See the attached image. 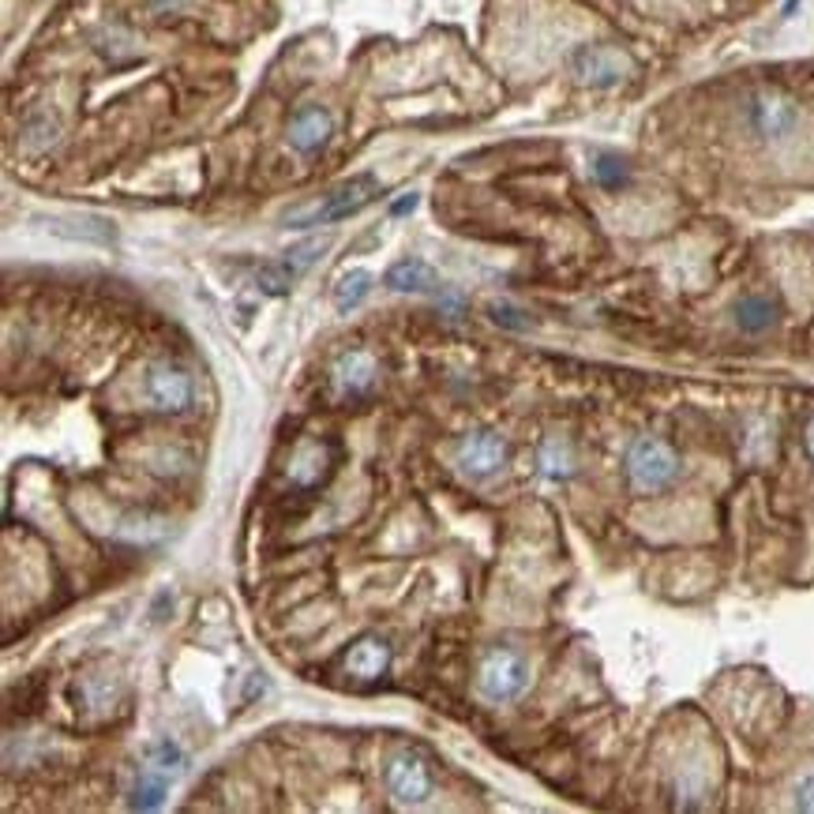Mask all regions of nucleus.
<instances>
[{
    "instance_id": "nucleus-23",
    "label": "nucleus",
    "mask_w": 814,
    "mask_h": 814,
    "mask_svg": "<svg viewBox=\"0 0 814 814\" xmlns=\"http://www.w3.org/2000/svg\"><path fill=\"white\" fill-rule=\"evenodd\" d=\"M417 204H420V196H417V191H409V196L395 199V204H391V218H406L409 210H414Z\"/></svg>"
},
{
    "instance_id": "nucleus-21",
    "label": "nucleus",
    "mask_w": 814,
    "mask_h": 814,
    "mask_svg": "<svg viewBox=\"0 0 814 814\" xmlns=\"http://www.w3.org/2000/svg\"><path fill=\"white\" fill-rule=\"evenodd\" d=\"M518 316H522V312H518V308H510V305H496V308H492V319H496V323H503V327H510V331H526V319H518Z\"/></svg>"
},
{
    "instance_id": "nucleus-4",
    "label": "nucleus",
    "mask_w": 814,
    "mask_h": 814,
    "mask_svg": "<svg viewBox=\"0 0 814 814\" xmlns=\"http://www.w3.org/2000/svg\"><path fill=\"white\" fill-rule=\"evenodd\" d=\"M387 789L402 807H417L432 795V773H428L425 758L414 751H398L387 766Z\"/></svg>"
},
{
    "instance_id": "nucleus-14",
    "label": "nucleus",
    "mask_w": 814,
    "mask_h": 814,
    "mask_svg": "<svg viewBox=\"0 0 814 814\" xmlns=\"http://www.w3.org/2000/svg\"><path fill=\"white\" fill-rule=\"evenodd\" d=\"M372 293V274L369 271H345L342 278L334 282V308L338 312H353L364 297Z\"/></svg>"
},
{
    "instance_id": "nucleus-24",
    "label": "nucleus",
    "mask_w": 814,
    "mask_h": 814,
    "mask_svg": "<svg viewBox=\"0 0 814 814\" xmlns=\"http://www.w3.org/2000/svg\"><path fill=\"white\" fill-rule=\"evenodd\" d=\"M803 447H807V454H811V462H814V417H811L807 432H803Z\"/></svg>"
},
{
    "instance_id": "nucleus-18",
    "label": "nucleus",
    "mask_w": 814,
    "mask_h": 814,
    "mask_svg": "<svg viewBox=\"0 0 814 814\" xmlns=\"http://www.w3.org/2000/svg\"><path fill=\"white\" fill-rule=\"evenodd\" d=\"M541 470L548 473V477H571L574 473V454H571V447L566 443H560V439H544V447H541Z\"/></svg>"
},
{
    "instance_id": "nucleus-22",
    "label": "nucleus",
    "mask_w": 814,
    "mask_h": 814,
    "mask_svg": "<svg viewBox=\"0 0 814 814\" xmlns=\"http://www.w3.org/2000/svg\"><path fill=\"white\" fill-rule=\"evenodd\" d=\"M795 807H800V811H814V773L800 784V789H795Z\"/></svg>"
},
{
    "instance_id": "nucleus-11",
    "label": "nucleus",
    "mask_w": 814,
    "mask_h": 814,
    "mask_svg": "<svg viewBox=\"0 0 814 814\" xmlns=\"http://www.w3.org/2000/svg\"><path fill=\"white\" fill-rule=\"evenodd\" d=\"M383 282H387V289H395V293H439V289H443L439 274L428 267L425 260L395 263V267L383 274Z\"/></svg>"
},
{
    "instance_id": "nucleus-12",
    "label": "nucleus",
    "mask_w": 814,
    "mask_h": 814,
    "mask_svg": "<svg viewBox=\"0 0 814 814\" xmlns=\"http://www.w3.org/2000/svg\"><path fill=\"white\" fill-rule=\"evenodd\" d=\"M391 664V649L380 638H361L350 653H345V669H350L356 680H376V675L387 672Z\"/></svg>"
},
{
    "instance_id": "nucleus-16",
    "label": "nucleus",
    "mask_w": 814,
    "mask_h": 814,
    "mask_svg": "<svg viewBox=\"0 0 814 814\" xmlns=\"http://www.w3.org/2000/svg\"><path fill=\"white\" fill-rule=\"evenodd\" d=\"M777 319V308L770 305L766 297H744L736 305V323L744 327L747 334H758V331H766Z\"/></svg>"
},
{
    "instance_id": "nucleus-6",
    "label": "nucleus",
    "mask_w": 814,
    "mask_h": 814,
    "mask_svg": "<svg viewBox=\"0 0 814 814\" xmlns=\"http://www.w3.org/2000/svg\"><path fill=\"white\" fill-rule=\"evenodd\" d=\"M146 398H151L162 414H185L191 406L188 372L173 369V364H151V372H146Z\"/></svg>"
},
{
    "instance_id": "nucleus-19",
    "label": "nucleus",
    "mask_w": 814,
    "mask_h": 814,
    "mask_svg": "<svg viewBox=\"0 0 814 814\" xmlns=\"http://www.w3.org/2000/svg\"><path fill=\"white\" fill-rule=\"evenodd\" d=\"M146 758H151V766H154V770H162V773H180L188 766L185 751H180L173 739H158V744H151V747H146Z\"/></svg>"
},
{
    "instance_id": "nucleus-1",
    "label": "nucleus",
    "mask_w": 814,
    "mask_h": 814,
    "mask_svg": "<svg viewBox=\"0 0 814 814\" xmlns=\"http://www.w3.org/2000/svg\"><path fill=\"white\" fill-rule=\"evenodd\" d=\"M380 196V180L372 177V173H361V177L345 180V185H338L331 196L323 199V204L300 210V215L289 218L293 230H308V226H327V222H342V218L356 215L361 207H369L372 199Z\"/></svg>"
},
{
    "instance_id": "nucleus-10",
    "label": "nucleus",
    "mask_w": 814,
    "mask_h": 814,
    "mask_svg": "<svg viewBox=\"0 0 814 814\" xmlns=\"http://www.w3.org/2000/svg\"><path fill=\"white\" fill-rule=\"evenodd\" d=\"M376 383V361L372 353L353 350L334 364V387L338 395H364V391Z\"/></svg>"
},
{
    "instance_id": "nucleus-17",
    "label": "nucleus",
    "mask_w": 814,
    "mask_h": 814,
    "mask_svg": "<svg viewBox=\"0 0 814 814\" xmlns=\"http://www.w3.org/2000/svg\"><path fill=\"white\" fill-rule=\"evenodd\" d=\"M297 267H293L289 260H282V263H267V267H260L255 271V282H260V289L263 293H271V297H282V293H289V286H293V278H297Z\"/></svg>"
},
{
    "instance_id": "nucleus-8",
    "label": "nucleus",
    "mask_w": 814,
    "mask_h": 814,
    "mask_svg": "<svg viewBox=\"0 0 814 814\" xmlns=\"http://www.w3.org/2000/svg\"><path fill=\"white\" fill-rule=\"evenodd\" d=\"M331 132H334L331 113H327V109H319V106H305L289 124V146H293V151H300V154H312L327 140H331Z\"/></svg>"
},
{
    "instance_id": "nucleus-7",
    "label": "nucleus",
    "mask_w": 814,
    "mask_h": 814,
    "mask_svg": "<svg viewBox=\"0 0 814 814\" xmlns=\"http://www.w3.org/2000/svg\"><path fill=\"white\" fill-rule=\"evenodd\" d=\"M627 72V61L619 57L616 50H605V45H590L574 57V76L590 87H612L619 84Z\"/></svg>"
},
{
    "instance_id": "nucleus-20",
    "label": "nucleus",
    "mask_w": 814,
    "mask_h": 814,
    "mask_svg": "<svg viewBox=\"0 0 814 814\" xmlns=\"http://www.w3.org/2000/svg\"><path fill=\"white\" fill-rule=\"evenodd\" d=\"M593 177H597L601 188H624L627 185V162L619 158V154H597V162H593Z\"/></svg>"
},
{
    "instance_id": "nucleus-9",
    "label": "nucleus",
    "mask_w": 814,
    "mask_h": 814,
    "mask_svg": "<svg viewBox=\"0 0 814 814\" xmlns=\"http://www.w3.org/2000/svg\"><path fill=\"white\" fill-rule=\"evenodd\" d=\"M503 459H507V443L496 432H477L462 443V470L473 477H488L492 470H499Z\"/></svg>"
},
{
    "instance_id": "nucleus-15",
    "label": "nucleus",
    "mask_w": 814,
    "mask_h": 814,
    "mask_svg": "<svg viewBox=\"0 0 814 814\" xmlns=\"http://www.w3.org/2000/svg\"><path fill=\"white\" fill-rule=\"evenodd\" d=\"M323 459H327L323 447H319V443H305L297 454H293V462H289V481L300 484V488H312V484L323 477Z\"/></svg>"
},
{
    "instance_id": "nucleus-3",
    "label": "nucleus",
    "mask_w": 814,
    "mask_h": 814,
    "mask_svg": "<svg viewBox=\"0 0 814 814\" xmlns=\"http://www.w3.org/2000/svg\"><path fill=\"white\" fill-rule=\"evenodd\" d=\"M481 694L492 702H510L518 698V694L526 691L529 683V664L522 653H515V649H492L488 657H484L481 664Z\"/></svg>"
},
{
    "instance_id": "nucleus-13",
    "label": "nucleus",
    "mask_w": 814,
    "mask_h": 814,
    "mask_svg": "<svg viewBox=\"0 0 814 814\" xmlns=\"http://www.w3.org/2000/svg\"><path fill=\"white\" fill-rule=\"evenodd\" d=\"M166 789H169L166 773L154 770V766H146V770L140 773V781H135L132 795H128V807L132 811H158L162 800H166Z\"/></svg>"
},
{
    "instance_id": "nucleus-5",
    "label": "nucleus",
    "mask_w": 814,
    "mask_h": 814,
    "mask_svg": "<svg viewBox=\"0 0 814 814\" xmlns=\"http://www.w3.org/2000/svg\"><path fill=\"white\" fill-rule=\"evenodd\" d=\"M747 117H751V128L762 135V140H784V135L800 124V109H795V102L784 95H777V90H762V95H755Z\"/></svg>"
},
{
    "instance_id": "nucleus-2",
    "label": "nucleus",
    "mask_w": 814,
    "mask_h": 814,
    "mask_svg": "<svg viewBox=\"0 0 814 814\" xmlns=\"http://www.w3.org/2000/svg\"><path fill=\"white\" fill-rule=\"evenodd\" d=\"M680 473V459L664 439L642 436L630 443L627 451V477L638 492H657V488H669Z\"/></svg>"
}]
</instances>
